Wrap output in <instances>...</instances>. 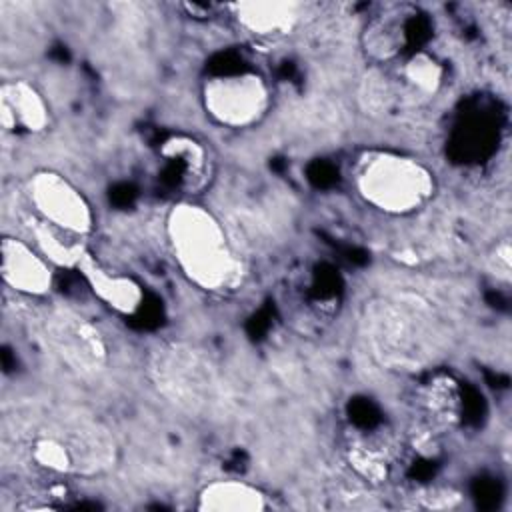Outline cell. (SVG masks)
Listing matches in <instances>:
<instances>
[{"label": "cell", "instance_id": "8992f818", "mask_svg": "<svg viewBox=\"0 0 512 512\" xmlns=\"http://www.w3.org/2000/svg\"><path fill=\"white\" fill-rule=\"evenodd\" d=\"M198 102L210 124L242 132L268 118L274 106V88L256 68H224L202 78Z\"/></svg>", "mask_w": 512, "mask_h": 512}, {"label": "cell", "instance_id": "6da1fadb", "mask_svg": "<svg viewBox=\"0 0 512 512\" xmlns=\"http://www.w3.org/2000/svg\"><path fill=\"white\" fill-rule=\"evenodd\" d=\"M164 242L178 274L198 292L232 296L250 266L218 210L198 198H176L164 214Z\"/></svg>", "mask_w": 512, "mask_h": 512}, {"label": "cell", "instance_id": "8fae6325", "mask_svg": "<svg viewBox=\"0 0 512 512\" xmlns=\"http://www.w3.org/2000/svg\"><path fill=\"white\" fill-rule=\"evenodd\" d=\"M58 268L20 232H4L0 242L2 284L16 298L42 302L56 286Z\"/></svg>", "mask_w": 512, "mask_h": 512}, {"label": "cell", "instance_id": "277c9868", "mask_svg": "<svg viewBox=\"0 0 512 512\" xmlns=\"http://www.w3.org/2000/svg\"><path fill=\"white\" fill-rule=\"evenodd\" d=\"M22 450L44 480L66 482L100 476L118 458L114 434L96 418L74 412L46 418L30 430Z\"/></svg>", "mask_w": 512, "mask_h": 512}, {"label": "cell", "instance_id": "ba28073f", "mask_svg": "<svg viewBox=\"0 0 512 512\" xmlns=\"http://www.w3.org/2000/svg\"><path fill=\"white\" fill-rule=\"evenodd\" d=\"M24 212L36 220L88 242L98 226V216L88 194L56 168H36L22 184Z\"/></svg>", "mask_w": 512, "mask_h": 512}, {"label": "cell", "instance_id": "5b68a950", "mask_svg": "<svg viewBox=\"0 0 512 512\" xmlns=\"http://www.w3.org/2000/svg\"><path fill=\"white\" fill-rule=\"evenodd\" d=\"M148 376L158 394L188 416L212 414L224 392L208 352L180 340L160 342L148 358Z\"/></svg>", "mask_w": 512, "mask_h": 512}, {"label": "cell", "instance_id": "52a82bcc", "mask_svg": "<svg viewBox=\"0 0 512 512\" xmlns=\"http://www.w3.org/2000/svg\"><path fill=\"white\" fill-rule=\"evenodd\" d=\"M46 350L74 376L98 378L110 366L112 350L104 330L66 304H48L38 320Z\"/></svg>", "mask_w": 512, "mask_h": 512}, {"label": "cell", "instance_id": "9a60e30c", "mask_svg": "<svg viewBox=\"0 0 512 512\" xmlns=\"http://www.w3.org/2000/svg\"><path fill=\"white\" fill-rule=\"evenodd\" d=\"M158 158L164 162L166 172L186 192L184 198H196L212 174L210 150L202 140L190 134H172L158 146Z\"/></svg>", "mask_w": 512, "mask_h": 512}, {"label": "cell", "instance_id": "5bb4252c", "mask_svg": "<svg viewBox=\"0 0 512 512\" xmlns=\"http://www.w3.org/2000/svg\"><path fill=\"white\" fill-rule=\"evenodd\" d=\"M76 272L82 276L84 284L92 296L116 316H136L146 300L144 284L122 270L110 268L100 262L92 252H88L78 264Z\"/></svg>", "mask_w": 512, "mask_h": 512}, {"label": "cell", "instance_id": "30bf717a", "mask_svg": "<svg viewBox=\"0 0 512 512\" xmlns=\"http://www.w3.org/2000/svg\"><path fill=\"white\" fill-rule=\"evenodd\" d=\"M420 376L414 388V434H418V446H426L462 422L464 396L460 382L442 368L434 366Z\"/></svg>", "mask_w": 512, "mask_h": 512}, {"label": "cell", "instance_id": "4fadbf2b", "mask_svg": "<svg viewBox=\"0 0 512 512\" xmlns=\"http://www.w3.org/2000/svg\"><path fill=\"white\" fill-rule=\"evenodd\" d=\"M48 96L28 78H4L0 86V124L6 136L34 138L52 126Z\"/></svg>", "mask_w": 512, "mask_h": 512}, {"label": "cell", "instance_id": "7c38bea8", "mask_svg": "<svg viewBox=\"0 0 512 512\" xmlns=\"http://www.w3.org/2000/svg\"><path fill=\"white\" fill-rule=\"evenodd\" d=\"M234 28L250 42L260 46L282 44L304 26L308 6L286 0L234 2L224 6Z\"/></svg>", "mask_w": 512, "mask_h": 512}, {"label": "cell", "instance_id": "9c48e42d", "mask_svg": "<svg viewBox=\"0 0 512 512\" xmlns=\"http://www.w3.org/2000/svg\"><path fill=\"white\" fill-rule=\"evenodd\" d=\"M404 444L386 428H350L342 438V460L350 476L368 488L394 482Z\"/></svg>", "mask_w": 512, "mask_h": 512}, {"label": "cell", "instance_id": "3957f363", "mask_svg": "<svg viewBox=\"0 0 512 512\" xmlns=\"http://www.w3.org/2000/svg\"><path fill=\"white\" fill-rule=\"evenodd\" d=\"M352 196L388 220H410L432 208L440 180L432 164L408 150L370 146L354 154L348 168Z\"/></svg>", "mask_w": 512, "mask_h": 512}, {"label": "cell", "instance_id": "2e32d148", "mask_svg": "<svg viewBox=\"0 0 512 512\" xmlns=\"http://www.w3.org/2000/svg\"><path fill=\"white\" fill-rule=\"evenodd\" d=\"M194 508L206 512H262L272 508L270 494L244 478H212L196 492Z\"/></svg>", "mask_w": 512, "mask_h": 512}, {"label": "cell", "instance_id": "7a4b0ae2", "mask_svg": "<svg viewBox=\"0 0 512 512\" xmlns=\"http://www.w3.org/2000/svg\"><path fill=\"white\" fill-rule=\"evenodd\" d=\"M362 336L372 358L386 370L422 374L434 368L440 354L442 322L424 294L394 290L364 306Z\"/></svg>", "mask_w": 512, "mask_h": 512}]
</instances>
